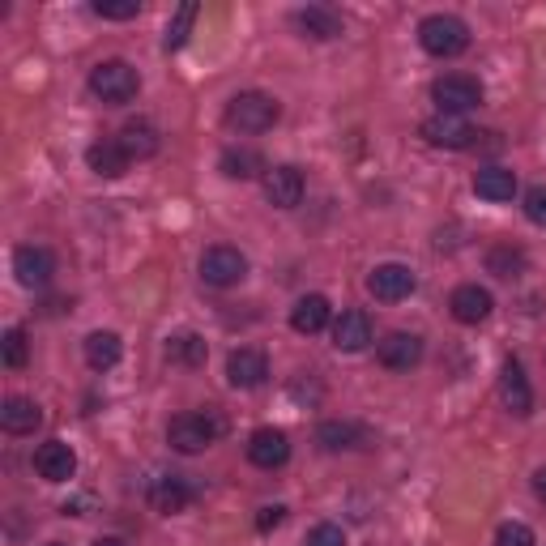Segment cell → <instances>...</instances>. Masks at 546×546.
<instances>
[{
    "label": "cell",
    "instance_id": "obj_1",
    "mask_svg": "<svg viewBox=\"0 0 546 546\" xmlns=\"http://www.w3.org/2000/svg\"><path fill=\"white\" fill-rule=\"evenodd\" d=\"M90 90H94V99H103L111 107H124V103L137 99L141 77L128 60H103L90 69Z\"/></svg>",
    "mask_w": 546,
    "mask_h": 546
},
{
    "label": "cell",
    "instance_id": "obj_2",
    "mask_svg": "<svg viewBox=\"0 0 546 546\" xmlns=\"http://www.w3.org/2000/svg\"><path fill=\"white\" fill-rule=\"evenodd\" d=\"M278 116H282L278 99L261 90H244L227 103V128H235V133H265V128L278 124Z\"/></svg>",
    "mask_w": 546,
    "mask_h": 546
},
{
    "label": "cell",
    "instance_id": "obj_3",
    "mask_svg": "<svg viewBox=\"0 0 546 546\" xmlns=\"http://www.w3.org/2000/svg\"><path fill=\"white\" fill-rule=\"evenodd\" d=\"M419 43H423V52L440 56V60H453L470 47V30H465V22L453 18V13H431V18H423V26H419Z\"/></svg>",
    "mask_w": 546,
    "mask_h": 546
},
{
    "label": "cell",
    "instance_id": "obj_4",
    "mask_svg": "<svg viewBox=\"0 0 546 546\" xmlns=\"http://www.w3.org/2000/svg\"><path fill=\"white\" fill-rule=\"evenodd\" d=\"M222 436V419L218 414H175L171 427H167V440L175 453H205L214 440Z\"/></svg>",
    "mask_w": 546,
    "mask_h": 546
},
{
    "label": "cell",
    "instance_id": "obj_5",
    "mask_svg": "<svg viewBox=\"0 0 546 546\" xmlns=\"http://www.w3.org/2000/svg\"><path fill=\"white\" fill-rule=\"evenodd\" d=\"M431 99H436L440 116H465V111H474L483 103V86H478V77L470 73H444L436 86H431Z\"/></svg>",
    "mask_w": 546,
    "mask_h": 546
},
{
    "label": "cell",
    "instance_id": "obj_6",
    "mask_svg": "<svg viewBox=\"0 0 546 546\" xmlns=\"http://www.w3.org/2000/svg\"><path fill=\"white\" fill-rule=\"evenodd\" d=\"M201 278L210 286H239L248 278V256L239 248H227V244H214L205 248L201 256Z\"/></svg>",
    "mask_w": 546,
    "mask_h": 546
},
{
    "label": "cell",
    "instance_id": "obj_7",
    "mask_svg": "<svg viewBox=\"0 0 546 546\" xmlns=\"http://www.w3.org/2000/svg\"><path fill=\"white\" fill-rule=\"evenodd\" d=\"M414 273L406 269V265H397V261H389V265H376L372 273H367V291H372L380 303H401V299H410L414 295Z\"/></svg>",
    "mask_w": 546,
    "mask_h": 546
},
{
    "label": "cell",
    "instance_id": "obj_8",
    "mask_svg": "<svg viewBox=\"0 0 546 546\" xmlns=\"http://www.w3.org/2000/svg\"><path fill=\"white\" fill-rule=\"evenodd\" d=\"M423 137H427V146H436V150H470L478 133L461 116H431V120H423Z\"/></svg>",
    "mask_w": 546,
    "mask_h": 546
},
{
    "label": "cell",
    "instance_id": "obj_9",
    "mask_svg": "<svg viewBox=\"0 0 546 546\" xmlns=\"http://www.w3.org/2000/svg\"><path fill=\"white\" fill-rule=\"evenodd\" d=\"M35 470L43 483H69L77 474V453L64 440H47L35 448Z\"/></svg>",
    "mask_w": 546,
    "mask_h": 546
},
{
    "label": "cell",
    "instance_id": "obj_10",
    "mask_svg": "<svg viewBox=\"0 0 546 546\" xmlns=\"http://www.w3.org/2000/svg\"><path fill=\"white\" fill-rule=\"evenodd\" d=\"M303 188H308V180H303V171L291 163L265 171V197H269V205H278V210H295L303 201Z\"/></svg>",
    "mask_w": 546,
    "mask_h": 546
},
{
    "label": "cell",
    "instance_id": "obj_11",
    "mask_svg": "<svg viewBox=\"0 0 546 546\" xmlns=\"http://www.w3.org/2000/svg\"><path fill=\"white\" fill-rule=\"evenodd\" d=\"M376 359L389 367V372H410V367H419V359H423V337L397 329V333H389V337L380 342Z\"/></svg>",
    "mask_w": 546,
    "mask_h": 546
},
{
    "label": "cell",
    "instance_id": "obj_12",
    "mask_svg": "<svg viewBox=\"0 0 546 546\" xmlns=\"http://www.w3.org/2000/svg\"><path fill=\"white\" fill-rule=\"evenodd\" d=\"M286 457H291V440H286V431H278V427L252 431V440H248V461L252 465H261V470H278V465H286Z\"/></svg>",
    "mask_w": 546,
    "mask_h": 546
},
{
    "label": "cell",
    "instance_id": "obj_13",
    "mask_svg": "<svg viewBox=\"0 0 546 546\" xmlns=\"http://www.w3.org/2000/svg\"><path fill=\"white\" fill-rule=\"evenodd\" d=\"M13 273H18V282H22V286H30V291H39V286L52 282L56 261H52V252H47V248L26 244V248L13 252Z\"/></svg>",
    "mask_w": 546,
    "mask_h": 546
},
{
    "label": "cell",
    "instance_id": "obj_14",
    "mask_svg": "<svg viewBox=\"0 0 546 546\" xmlns=\"http://www.w3.org/2000/svg\"><path fill=\"white\" fill-rule=\"evenodd\" d=\"M265 376H269V359L261 355V350H252V346L231 350L227 380L235 384V389H256V384H265Z\"/></svg>",
    "mask_w": 546,
    "mask_h": 546
},
{
    "label": "cell",
    "instance_id": "obj_15",
    "mask_svg": "<svg viewBox=\"0 0 546 546\" xmlns=\"http://www.w3.org/2000/svg\"><path fill=\"white\" fill-rule=\"evenodd\" d=\"M188 504H192V487L180 474H158L150 483V508L163 512V517H175V512H184Z\"/></svg>",
    "mask_w": 546,
    "mask_h": 546
},
{
    "label": "cell",
    "instance_id": "obj_16",
    "mask_svg": "<svg viewBox=\"0 0 546 546\" xmlns=\"http://www.w3.org/2000/svg\"><path fill=\"white\" fill-rule=\"evenodd\" d=\"M500 397H504V406L517 414V419H525V414L534 410V389H529L525 367H521L517 359L504 363V372H500Z\"/></svg>",
    "mask_w": 546,
    "mask_h": 546
},
{
    "label": "cell",
    "instance_id": "obj_17",
    "mask_svg": "<svg viewBox=\"0 0 546 546\" xmlns=\"http://www.w3.org/2000/svg\"><path fill=\"white\" fill-rule=\"evenodd\" d=\"M448 308H453V316L461 320V325H483V320L491 316V308H495V299H491V291L470 282V286H457L453 299H448Z\"/></svg>",
    "mask_w": 546,
    "mask_h": 546
},
{
    "label": "cell",
    "instance_id": "obj_18",
    "mask_svg": "<svg viewBox=\"0 0 546 546\" xmlns=\"http://www.w3.org/2000/svg\"><path fill=\"white\" fill-rule=\"evenodd\" d=\"M367 342H372V316L367 312H342L333 325V346L346 350V355H355V350H363Z\"/></svg>",
    "mask_w": 546,
    "mask_h": 546
},
{
    "label": "cell",
    "instance_id": "obj_19",
    "mask_svg": "<svg viewBox=\"0 0 546 546\" xmlns=\"http://www.w3.org/2000/svg\"><path fill=\"white\" fill-rule=\"evenodd\" d=\"M86 163H90L94 175H103V180H120V175L128 171V163H133V158L124 154L120 141H94V146L86 150Z\"/></svg>",
    "mask_w": 546,
    "mask_h": 546
},
{
    "label": "cell",
    "instance_id": "obj_20",
    "mask_svg": "<svg viewBox=\"0 0 546 546\" xmlns=\"http://www.w3.org/2000/svg\"><path fill=\"white\" fill-rule=\"evenodd\" d=\"M39 423H43V410L30 397H9L5 406H0V427H5L9 436H26V431H35Z\"/></svg>",
    "mask_w": 546,
    "mask_h": 546
},
{
    "label": "cell",
    "instance_id": "obj_21",
    "mask_svg": "<svg viewBox=\"0 0 546 546\" xmlns=\"http://www.w3.org/2000/svg\"><path fill=\"white\" fill-rule=\"evenodd\" d=\"M329 299L325 295H303L299 303H295V308H291V329L295 333H320V329H325L329 325Z\"/></svg>",
    "mask_w": 546,
    "mask_h": 546
},
{
    "label": "cell",
    "instance_id": "obj_22",
    "mask_svg": "<svg viewBox=\"0 0 546 546\" xmlns=\"http://www.w3.org/2000/svg\"><path fill=\"white\" fill-rule=\"evenodd\" d=\"M116 141L124 146L128 158H154L158 154V128L150 120H128Z\"/></svg>",
    "mask_w": 546,
    "mask_h": 546
},
{
    "label": "cell",
    "instance_id": "obj_23",
    "mask_svg": "<svg viewBox=\"0 0 546 546\" xmlns=\"http://www.w3.org/2000/svg\"><path fill=\"white\" fill-rule=\"evenodd\" d=\"M295 26H299L308 39H337V35H342V18H337L333 9H325V5L299 9V13H295Z\"/></svg>",
    "mask_w": 546,
    "mask_h": 546
},
{
    "label": "cell",
    "instance_id": "obj_24",
    "mask_svg": "<svg viewBox=\"0 0 546 546\" xmlns=\"http://www.w3.org/2000/svg\"><path fill=\"white\" fill-rule=\"evenodd\" d=\"M474 192L487 201H512L517 197V175L508 167H483L474 175Z\"/></svg>",
    "mask_w": 546,
    "mask_h": 546
},
{
    "label": "cell",
    "instance_id": "obj_25",
    "mask_svg": "<svg viewBox=\"0 0 546 546\" xmlns=\"http://www.w3.org/2000/svg\"><path fill=\"white\" fill-rule=\"evenodd\" d=\"M120 355H124L120 333L99 329V333H90V337H86V363L94 367V372H107V367H116Z\"/></svg>",
    "mask_w": 546,
    "mask_h": 546
},
{
    "label": "cell",
    "instance_id": "obj_26",
    "mask_svg": "<svg viewBox=\"0 0 546 546\" xmlns=\"http://www.w3.org/2000/svg\"><path fill=\"white\" fill-rule=\"evenodd\" d=\"M205 355H210V346H205L201 333H175L167 342V359L180 363V367H201Z\"/></svg>",
    "mask_w": 546,
    "mask_h": 546
},
{
    "label": "cell",
    "instance_id": "obj_27",
    "mask_svg": "<svg viewBox=\"0 0 546 546\" xmlns=\"http://www.w3.org/2000/svg\"><path fill=\"white\" fill-rule=\"evenodd\" d=\"M218 167H222V175H231V180H256L261 171H269L265 158L256 154V150H227Z\"/></svg>",
    "mask_w": 546,
    "mask_h": 546
},
{
    "label": "cell",
    "instance_id": "obj_28",
    "mask_svg": "<svg viewBox=\"0 0 546 546\" xmlns=\"http://www.w3.org/2000/svg\"><path fill=\"white\" fill-rule=\"evenodd\" d=\"M487 269L495 273V278H521V269H525V252H521V248H512V244L491 248V252H487Z\"/></svg>",
    "mask_w": 546,
    "mask_h": 546
},
{
    "label": "cell",
    "instance_id": "obj_29",
    "mask_svg": "<svg viewBox=\"0 0 546 546\" xmlns=\"http://www.w3.org/2000/svg\"><path fill=\"white\" fill-rule=\"evenodd\" d=\"M316 440L337 453V448H355V444H363V427H355V423H320Z\"/></svg>",
    "mask_w": 546,
    "mask_h": 546
},
{
    "label": "cell",
    "instance_id": "obj_30",
    "mask_svg": "<svg viewBox=\"0 0 546 546\" xmlns=\"http://www.w3.org/2000/svg\"><path fill=\"white\" fill-rule=\"evenodd\" d=\"M192 22H197V5L188 0V5H180V13L167 22V39H163L167 52H180L184 39H188V30H192Z\"/></svg>",
    "mask_w": 546,
    "mask_h": 546
},
{
    "label": "cell",
    "instance_id": "obj_31",
    "mask_svg": "<svg viewBox=\"0 0 546 546\" xmlns=\"http://www.w3.org/2000/svg\"><path fill=\"white\" fill-rule=\"evenodd\" d=\"M94 13L107 22H128L141 13V0H94Z\"/></svg>",
    "mask_w": 546,
    "mask_h": 546
},
{
    "label": "cell",
    "instance_id": "obj_32",
    "mask_svg": "<svg viewBox=\"0 0 546 546\" xmlns=\"http://www.w3.org/2000/svg\"><path fill=\"white\" fill-rule=\"evenodd\" d=\"M495 546H534V529L521 521H508V525H500V534H495Z\"/></svg>",
    "mask_w": 546,
    "mask_h": 546
},
{
    "label": "cell",
    "instance_id": "obj_33",
    "mask_svg": "<svg viewBox=\"0 0 546 546\" xmlns=\"http://www.w3.org/2000/svg\"><path fill=\"white\" fill-rule=\"evenodd\" d=\"M26 329H9L5 333V367H26Z\"/></svg>",
    "mask_w": 546,
    "mask_h": 546
},
{
    "label": "cell",
    "instance_id": "obj_34",
    "mask_svg": "<svg viewBox=\"0 0 546 546\" xmlns=\"http://www.w3.org/2000/svg\"><path fill=\"white\" fill-rule=\"evenodd\" d=\"M525 218L538 222V227H546V184L525 192Z\"/></svg>",
    "mask_w": 546,
    "mask_h": 546
},
{
    "label": "cell",
    "instance_id": "obj_35",
    "mask_svg": "<svg viewBox=\"0 0 546 546\" xmlns=\"http://www.w3.org/2000/svg\"><path fill=\"white\" fill-rule=\"evenodd\" d=\"M303 546H346V534H342V525H316Z\"/></svg>",
    "mask_w": 546,
    "mask_h": 546
},
{
    "label": "cell",
    "instance_id": "obj_36",
    "mask_svg": "<svg viewBox=\"0 0 546 546\" xmlns=\"http://www.w3.org/2000/svg\"><path fill=\"white\" fill-rule=\"evenodd\" d=\"M282 517H286V508H282V504L261 508V517H256V529H273V525H282Z\"/></svg>",
    "mask_w": 546,
    "mask_h": 546
},
{
    "label": "cell",
    "instance_id": "obj_37",
    "mask_svg": "<svg viewBox=\"0 0 546 546\" xmlns=\"http://www.w3.org/2000/svg\"><path fill=\"white\" fill-rule=\"evenodd\" d=\"M534 495H538V500L546 504V465H542V470L534 474Z\"/></svg>",
    "mask_w": 546,
    "mask_h": 546
},
{
    "label": "cell",
    "instance_id": "obj_38",
    "mask_svg": "<svg viewBox=\"0 0 546 546\" xmlns=\"http://www.w3.org/2000/svg\"><path fill=\"white\" fill-rule=\"evenodd\" d=\"M94 546H124V542H120V538H99Z\"/></svg>",
    "mask_w": 546,
    "mask_h": 546
}]
</instances>
